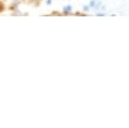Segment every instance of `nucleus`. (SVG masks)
I'll return each instance as SVG.
<instances>
[{"mask_svg":"<svg viewBox=\"0 0 129 128\" xmlns=\"http://www.w3.org/2000/svg\"><path fill=\"white\" fill-rule=\"evenodd\" d=\"M89 6L94 12H99V11H106V6L102 0H90L89 1Z\"/></svg>","mask_w":129,"mask_h":128,"instance_id":"f257e3e1","label":"nucleus"},{"mask_svg":"<svg viewBox=\"0 0 129 128\" xmlns=\"http://www.w3.org/2000/svg\"><path fill=\"white\" fill-rule=\"evenodd\" d=\"M62 14L63 15H72V14H74V8L72 5H64L62 7Z\"/></svg>","mask_w":129,"mask_h":128,"instance_id":"f03ea898","label":"nucleus"},{"mask_svg":"<svg viewBox=\"0 0 129 128\" xmlns=\"http://www.w3.org/2000/svg\"><path fill=\"white\" fill-rule=\"evenodd\" d=\"M90 11H92V8H90V6H89V4H86V5L82 6V12H85L86 14H88Z\"/></svg>","mask_w":129,"mask_h":128,"instance_id":"7ed1b4c3","label":"nucleus"},{"mask_svg":"<svg viewBox=\"0 0 129 128\" xmlns=\"http://www.w3.org/2000/svg\"><path fill=\"white\" fill-rule=\"evenodd\" d=\"M4 11H5V6H4V4L0 1V13H1V12H4Z\"/></svg>","mask_w":129,"mask_h":128,"instance_id":"20e7f679","label":"nucleus"},{"mask_svg":"<svg viewBox=\"0 0 129 128\" xmlns=\"http://www.w3.org/2000/svg\"><path fill=\"white\" fill-rule=\"evenodd\" d=\"M46 5H48V6L52 5V0H46Z\"/></svg>","mask_w":129,"mask_h":128,"instance_id":"39448f33","label":"nucleus"},{"mask_svg":"<svg viewBox=\"0 0 129 128\" xmlns=\"http://www.w3.org/2000/svg\"><path fill=\"white\" fill-rule=\"evenodd\" d=\"M123 1H126V0H123Z\"/></svg>","mask_w":129,"mask_h":128,"instance_id":"423d86ee","label":"nucleus"}]
</instances>
